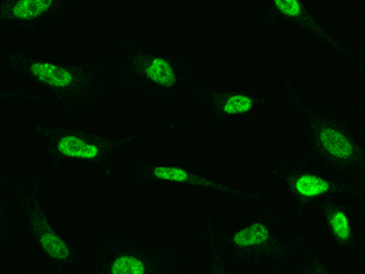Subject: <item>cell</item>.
Returning <instances> with one entry per match:
<instances>
[{
	"mask_svg": "<svg viewBox=\"0 0 365 274\" xmlns=\"http://www.w3.org/2000/svg\"><path fill=\"white\" fill-rule=\"evenodd\" d=\"M113 48V68L117 75L113 93L141 91L158 103H173L185 91L189 73L195 70L187 55L155 53L128 34H116Z\"/></svg>",
	"mask_w": 365,
	"mask_h": 274,
	"instance_id": "5b68a950",
	"label": "cell"
},
{
	"mask_svg": "<svg viewBox=\"0 0 365 274\" xmlns=\"http://www.w3.org/2000/svg\"><path fill=\"white\" fill-rule=\"evenodd\" d=\"M353 198H339L325 205L316 218L323 220L329 243L344 258H361L356 208Z\"/></svg>",
	"mask_w": 365,
	"mask_h": 274,
	"instance_id": "4fadbf2b",
	"label": "cell"
},
{
	"mask_svg": "<svg viewBox=\"0 0 365 274\" xmlns=\"http://www.w3.org/2000/svg\"><path fill=\"white\" fill-rule=\"evenodd\" d=\"M278 91L287 116L306 123L308 160L330 175L365 182V150L354 136L357 113L318 104L291 76H282Z\"/></svg>",
	"mask_w": 365,
	"mask_h": 274,
	"instance_id": "7a4b0ae2",
	"label": "cell"
},
{
	"mask_svg": "<svg viewBox=\"0 0 365 274\" xmlns=\"http://www.w3.org/2000/svg\"><path fill=\"white\" fill-rule=\"evenodd\" d=\"M295 253L292 272L296 274H329L334 272L331 265L324 258L318 246L306 240L301 233H295L292 237Z\"/></svg>",
	"mask_w": 365,
	"mask_h": 274,
	"instance_id": "9a60e30c",
	"label": "cell"
},
{
	"mask_svg": "<svg viewBox=\"0 0 365 274\" xmlns=\"http://www.w3.org/2000/svg\"><path fill=\"white\" fill-rule=\"evenodd\" d=\"M58 172V163H53L49 170L25 172L16 177L4 173L0 178V188L16 204L22 232L34 243L42 262L36 272L76 270L82 258V253L58 232L50 216L46 187Z\"/></svg>",
	"mask_w": 365,
	"mask_h": 274,
	"instance_id": "277c9868",
	"label": "cell"
},
{
	"mask_svg": "<svg viewBox=\"0 0 365 274\" xmlns=\"http://www.w3.org/2000/svg\"><path fill=\"white\" fill-rule=\"evenodd\" d=\"M3 175H4V173H3V172H1V171H0V178H1V177H3Z\"/></svg>",
	"mask_w": 365,
	"mask_h": 274,
	"instance_id": "e0dca14e",
	"label": "cell"
},
{
	"mask_svg": "<svg viewBox=\"0 0 365 274\" xmlns=\"http://www.w3.org/2000/svg\"><path fill=\"white\" fill-rule=\"evenodd\" d=\"M22 225L14 200L0 188V258L13 253L21 244Z\"/></svg>",
	"mask_w": 365,
	"mask_h": 274,
	"instance_id": "5bb4252c",
	"label": "cell"
},
{
	"mask_svg": "<svg viewBox=\"0 0 365 274\" xmlns=\"http://www.w3.org/2000/svg\"><path fill=\"white\" fill-rule=\"evenodd\" d=\"M36 99H37V94L34 91L0 87V101L14 103V104H32Z\"/></svg>",
	"mask_w": 365,
	"mask_h": 274,
	"instance_id": "2e32d148",
	"label": "cell"
},
{
	"mask_svg": "<svg viewBox=\"0 0 365 274\" xmlns=\"http://www.w3.org/2000/svg\"><path fill=\"white\" fill-rule=\"evenodd\" d=\"M149 133L139 127L125 133L106 134L79 125L39 123L34 137L46 148V158L53 163L68 162L94 167L106 183L118 181L115 158L120 150L133 146Z\"/></svg>",
	"mask_w": 365,
	"mask_h": 274,
	"instance_id": "52a82bcc",
	"label": "cell"
},
{
	"mask_svg": "<svg viewBox=\"0 0 365 274\" xmlns=\"http://www.w3.org/2000/svg\"><path fill=\"white\" fill-rule=\"evenodd\" d=\"M207 253L201 272L229 274L237 265H262L273 273H284L292 265L294 241L284 240L280 220L273 205L264 200L255 205L252 216L239 228H222L212 216L200 220Z\"/></svg>",
	"mask_w": 365,
	"mask_h": 274,
	"instance_id": "6da1fadb",
	"label": "cell"
},
{
	"mask_svg": "<svg viewBox=\"0 0 365 274\" xmlns=\"http://www.w3.org/2000/svg\"><path fill=\"white\" fill-rule=\"evenodd\" d=\"M189 261L187 246L143 241L133 229L117 228L82 253L76 272L88 274H173Z\"/></svg>",
	"mask_w": 365,
	"mask_h": 274,
	"instance_id": "8992f818",
	"label": "cell"
},
{
	"mask_svg": "<svg viewBox=\"0 0 365 274\" xmlns=\"http://www.w3.org/2000/svg\"><path fill=\"white\" fill-rule=\"evenodd\" d=\"M185 91L208 111L212 127L237 125L246 132L268 125L274 117L287 116L278 91L255 86H211L191 71L185 81Z\"/></svg>",
	"mask_w": 365,
	"mask_h": 274,
	"instance_id": "ba28073f",
	"label": "cell"
},
{
	"mask_svg": "<svg viewBox=\"0 0 365 274\" xmlns=\"http://www.w3.org/2000/svg\"><path fill=\"white\" fill-rule=\"evenodd\" d=\"M0 68L46 91L61 105L66 116H76L82 111L101 113L111 93L105 82L106 60L101 55L79 59L75 63H61L14 50L0 56Z\"/></svg>",
	"mask_w": 365,
	"mask_h": 274,
	"instance_id": "3957f363",
	"label": "cell"
},
{
	"mask_svg": "<svg viewBox=\"0 0 365 274\" xmlns=\"http://www.w3.org/2000/svg\"><path fill=\"white\" fill-rule=\"evenodd\" d=\"M132 183L137 189L180 186L199 193H217L235 201L241 208L257 205L261 193L247 191L237 183L213 178L201 171L168 162L133 161L130 163Z\"/></svg>",
	"mask_w": 365,
	"mask_h": 274,
	"instance_id": "30bf717a",
	"label": "cell"
},
{
	"mask_svg": "<svg viewBox=\"0 0 365 274\" xmlns=\"http://www.w3.org/2000/svg\"><path fill=\"white\" fill-rule=\"evenodd\" d=\"M257 24L261 29H274L279 25L292 24L308 31L322 42L336 50L346 60L363 67V60L353 54L337 39L328 26L312 13L303 0H266L257 14Z\"/></svg>",
	"mask_w": 365,
	"mask_h": 274,
	"instance_id": "8fae6325",
	"label": "cell"
},
{
	"mask_svg": "<svg viewBox=\"0 0 365 274\" xmlns=\"http://www.w3.org/2000/svg\"><path fill=\"white\" fill-rule=\"evenodd\" d=\"M88 0H0V34L25 32L75 15Z\"/></svg>",
	"mask_w": 365,
	"mask_h": 274,
	"instance_id": "7c38bea8",
	"label": "cell"
},
{
	"mask_svg": "<svg viewBox=\"0 0 365 274\" xmlns=\"http://www.w3.org/2000/svg\"><path fill=\"white\" fill-rule=\"evenodd\" d=\"M266 170L296 211L313 218L332 200L364 198L365 182L330 175L308 158H279L266 163Z\"/></svg>",
	"mask_w": 365,
	"mask_h": 274,
	"instance_id": "9c48e42d",
	"label": "cell"
}]
</instances>
